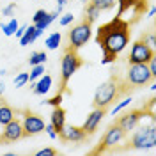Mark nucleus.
I'll use <instances>...</instances> for the list:
<instances>
[{
	"label": "nucleus",
	"mask_w": 156,
	"mask_h": 156,
	"mask_svg": "<svg viewBox=\"0 0 156 156\" xmlns=\"http://www.w3.org/2000/svg\"><path fill=\"white\" fill-rule=\"evenodd\" d=\"M96 41L101 46L103 53L117 57L129 43V23L121 16H115L98 29Z\"/></svg>",
	"instance_id": "obj_1"
},
{
	"label": "nucleus",
	"mask_w": 156,
	"mask_h": 156,
	"mask_svg": "<svg viewBox=\"0 0 156 156\" xmlns=\"http://www.w3.org/2000/svg\"><path fill=\"white\" fill-rule=\"evenodd\" d=\"M133 87H129V83L121 80L117 75H112L107 82H103L99 87L96 89V94H94V107L96 108H108L112 103H115L117 99L128 94Z\"/></svg>",
	"instance_id": "obj_2"
},
{
	"label": "nucleus",
	"mask_w": 156,
	"mask_h": 156,
	"mask_svg": "<svg viewBox=\"0 0 156 156\" xmlns=\"http://www.w3.org/2000/svg\"><path fill=\"white\" fill-rule=\"evenodd\" d=\"M82 66H83V60L76 53V48L68 46L64 50V55H62V60H60V92L68 87V82L71 80V76Z\"/></svg>",
	"instance_id": "obj_3"
},
{
	"label": "nucleus",
	"mask_w": 156,
	"mask_h": 156,
	"mask_svg": "<svg viewBox=\"0 0 156 156\" xmlns=\"http://www.w3.org/2000/svg\"><path fill=\"white\" fill-rule=\"evenodd\" d=\"M154 78L151 75V71L147 68V64H129L128 68V75H126V82L131 87H142L147 85L149 82H153Z\"/></svg>",
	"instance_id": "obj_4"
},
{
	"label": "nucleus",
	"mask_w": 156,
	"mask_h": 156,
	"mask_svg": "<svg viewBox=\"0 0 156 156\" xmlns=\"http://www.w3.org/2000/svg\"><path fill=\"white\" fill-rule=\"evenodd\" d=\"M154 144H156V129L151 124V126H144L140 129H136L131 136L129 147H133V149H153Z\"/></svg>",
	"instance_id": "obj_5"
},
{
	"label": "nucleus",
	"mask_w": 156,
	"mask_h": 156,
	"mask_svg": "<svg viewBox=\"0 0 156 156\" xmlns=\"http://www.w3.org/2000/svg\"><path fill=\"white\" fill-rule=\"evenodd\" d=\"M124 135H126V133L117 126V124H112V126L107 129V133L103 135V138H101V142H99L98 149H94L92 153H94V154H96V153H105V151H108V149L115 147L119 142H122Z\"/></svg>",
	"instance_id": "obj_6"
},
{
	"label": "nucleus",
	"mask_w": 156,
	"mask_h": 156,
	"mask_svg": "<svg viewBox=\"0 0 156 156\" xmlns=\"http://www.w3.org/2000/svg\"><path fill=\"white\" fill-rule=\"evenodd\" d=\"M92 36V30H90V23H87L85 20L82 23H78L76 27L69 30V46L73 48H82L83 44H87V41Z\"/></svg>",
	"instance_id": "obj_7"
},
{
	"label": "nucleus",
	"mask_w": 156,
	"mask_h": 156,
	"mask_svg": "<svg viewBox=\"0 0 156 156\" xmlns=\"http://www.w3.org/2000/svg\"><path fill=\"white\" fill-rule=\"evenodd\" d=\"M153 57H154V50L149 48L146 43L140 39V41L133 43L128 60H129V64H147V60Z\"/></svg>",
	"instance_id": "obj_8"
},
{
	"label": "nucleus",
	"mask_w": 156,
	"mask_h": 156,
	"mask_svg": "<svg viewBox=\"0 0 156 156\" xmlns=\"http://www.w3.org/2000/svg\"><path fill=\"white\" fill-rule=\"evenodd\" d=\"M142 115H146V110H129V112L122 114V115L117 119L115 124L121 128L124 133H128V131H131V129L136 128V124H138V121L142 119Z\"/></svg>",
	"instance_id": "obj_9"
},
{
	"label": "nucleus",
	"mask_w": 156,
	"mask_h": 156,
	"mask_svg": "<svg viewBox=\"0 0 156 156\" xmlns=\"http://www.w3.org/2000/svg\"><path fill=\"white\" fill-rule=\"evenodd\" d=\"M23 131H25V136H30V135H37L41 131H44V121L41 119L39 115L32 114V112H25V117H23Z\"/></svg>",
	"instance_id": "obj_10"
},
{
	"label": "nucleus",
	"mask_w": 156,
	"mask_h": 156,
	"mask_svg": "<svg viewBox=\"0 0 156 156\" xmlns=\"http://www.w3.org/2000/svg\"><path fill=\"white\" fill-rule=\"evenodd\" d=\"M0 136H2V144H5V142H16L20 138H23V136H25V131H23L21 122L14 117L11 122H7V124L4 126V131H2Z\"/></svg>",
	"instance_id": "obj_11"
},
{
	"label": "nucleus",
	"mask_w": 156,
	"mask_h": 156,
	"mask_svg": "<svg viewBox=\"0 0 156 156\" xmlns=\"http://www.w3.org/2000/svg\"><path fill=\"white\" fill-rule=\"evenodd\" d=\"M108 108H94L90 114L87 115V119H85V122H83V131L87 133V135H92L94 131L98 129V126H99V122H101V119L107 115Z\"/></svg>",
	"instance_id": "obj_12"
},
{
	"label": "nucleus",
	"mask_w": 156,
	"mask_h": 156,
	"mask_svg": "<svg viewBox=\"0 0 156 156\" xmlns=\"http://www.w3.org/2000/svg\"><path fill=\"white\" fill-rule=\"evenodd\" d=\"M58 138L66 140V142H83L87 138V133L83 131L82 126H64L62 131L58 133Z\"/></svg>",
	"instance_id": "obj_13"
},
{
	"label": "nucleus",
	"mask_w": 156,
	"mask_h": 156,
	"mask_svg": "<svg viewBox=\"0 0 156 156\" xmlns=\"http://www.w3.org/2000/svg\"><path fill=\"white\" fill-rule=\"evenodd\" d=\"M51 126L55 128V131H57V136L58 133L62 131V128L66 126V112H64V108L60 107H53V112H51V122H50Z\"/></svg>",
	"instance_id": "obj_14"
},
{
	"label": "nucleus",
	"mask_w": 156,
	"mask_h": 156,
	"mask_svg": "<svg viewBox=\"0 0 156 156\" xmlns=\"http://www.w3.org/2000/svg\"><path fill=\"white\" fill-rule=\"evenodd\" d=\"M50 89H51V76L50 75H44V76L41 75L37 82H32V90L37 96H44Z\"/></svg>",
	"instance_id": "obj_15"
},
{
	"label": "nucleus",
	"mask_w": 156,
	"mask_h": 156,
	"mask_svg": "<svg viewBox=\"0 0 156 156\" xmlns=\"http://www.w3.org/2000/svg\"><path fill=\"white\" fill-rule=\"evenodd\" d=\"M39 36H41V30H37V27H36V25H30V27H27L25 34L20 37V43H21V46L32 44V43H34Z\"/></svg>",
	"instance_id": "obj_16"
},
{
	"label": "nucleus",
	"mask_w": 156,
	"mask_h": 156,
	"mask_svg": "<svg viewBox=\"0 0 156 156\" xmlns=\"http://www.w3.org/2000/svg\"><path fill=\"white\" fill-rule=\"evenodd\" d=\"M14 117H16L14 115V110H12L9 105H5V103L0 105V124H2V126H5L7 122H11Z\"/></svg>",
	"instance_id": "obj_17"
},
{
	"label": "nucleus",
	"mask_w": 156,
	"mask_h": 156,
	"mask_svg": "<svg viewBox=\"0 0 156 156\" xmlns=\"http://www.w3.org/2000/svg\"><path fill=\"white\" fill-rule=\"evenodd\" d=\"M58 14H60L58 11H55V12H46V14H44V18H43V20H39L37 23H34V25L37 27V30H41V32H43L44 29H48L50 25H51V21H53V20L57 18Z\"/></svg>",
	"instance_id": "obj_18"
},
{
	"label": "nucleus",
	"mask_w": 156,
	"mask_h": 156,
	"mask_svg": "<svg viewBox=\"0 0 156 156\" xmlns=\"http://www.w3.org/2000/svg\"><path fill=\"white\" fill-rule=\"evenodd\" d=\"M99 14H101V11L98 9L96 5L89 4L87 7H85V16H83V20H85L87 23H90V25H92V23L98 20V16H99Z\"/></svg>",
	"instance_id": "obj_19"
},
{
	"label": "nucleus",
	"mask_w": 156,
	"mask_h": 156,
	"mask_svg": "<svg viewBox=\"0 0 156 156\" xmlns=\"http://www.w3.org/2000/svg\"><path fill=\"white\" fill-rule=\"evenodd\" d=\"M60 41H62L60 32H53V34H50L48 37H46V48L48 50H57L58 44H60Z\"/></svg>",
	"instance_id": "obj_20"
},
{
	"label": "nucleus",
	"mask_w": 156,
	"mask_h": 156,
	"mask_svg": "<svg viewBox=\"0 0 156 156\" xmlns=\"http://www.w3.org/2000/svg\"><path fill=\"white\" fill-rule=\"evenodd\" d=\"M18 27H20L18 20H16V18H11V20H9V23L2 25V30H4V34L9 37V36H14V32L18 30Z\"/></svg>",
	"instance_id": "obj_21"
},
{
	"label": "nucleus",
	"mask_w": 156,
	"mask_h": 156,
	"mask_svg": "<svg viewBox=\"0 0 156 156\" xmlns=\"http://www.w3.org/2000/svg\"><path fill=\"white\" fill-rule=\"evenodd\" d=\"M92 5H96L99 11H108L117 4V0H90Z\"/></svg>",
	"instance_id": "obj_22"
},
{
	"label": "nucleus",
	"mask_w": 156,
	"mask_h": 156,
	"mask_svg": "<svg viewBox=\"0 0 156 156\" xmlns=\"http://www.w3.org/2000/svg\"><path fill=\"white\" fill-rule=\"evenodd\" d=\"M135 4H144V0H119V14L117 16H122V12L131 9Z\"/></svg>",
	"instance_id": "obj_23"
},
{
	"label": "nucleus",
	"mask_w": 156,
	"mask_h": 156,
	"mask_svg": "<svg viewBox=\"0 0 156 156\" xmlns=\"http://www.w3.org/2000/svg\"><path fill=\"white\" fill-rule=\"evenodd\" d=\"M30 66H36V64H44L46 62V53L44 51H34L29 58Z\"/></svg>",
	"instance_id": "obj_24"
},
{
	"label": "nucleus",
	"mask_w": 156,
	"mask_h": 156,
	"mask_svg": "<svg viewBox=\"0 0 156 156\" xmlns=\"http://www.w3.org/2000/svg\"><path fill=\"white\" fill-rule=\"evenodd\" d=\"M43 73H44V64H36V66H32V69H30L29 80L30 82H36Z\"/></svg>",
	"instance_id": "obj_25"
},
{
	"label": "nucleus",
	"mask_w": 156,
	"mask_h": 156,
	"mask_svg": "<svg viewBox=\"0 0 156 156\" xmlns=\"http://www.w3.org/2000/svg\"><path fill=\"white\" fill-rule=\"evenodd\" d=\"M27 82H29V73H20V75H16V78H14V85H16V89L23 87Z\"/></svg>",
	"instance_id": "obj_26"
},
{
	"label": "nucleus",
	"mask_w": 156,
	"mask_h": 156,
	"mask_svg": "<svg viewBox=\"0 0 156 156\" xmlns=\"http://www.w3.org/2000/svg\"><path fill=\"white\" fill-rule=\"evenodd\" d=\"M43 103H48V105H51V107H58V105L62 103V92H58L57 96L50 98L48 101H43Z\"/></svg>",
	"instance_id": "obj_27"
},
{
	"label": "nucleus",
	"mask_w": 156,
	"mask_h": 156,
	"mask_svg": "<svg viewBox=\"0 0 156 156\" xmlns=\"http://www.w3.org/2000/svg\"><path fill=\"white\" fill-rule=\"evenodd\" d=\"M129 103H131V98H124L121 103H117V105H115V108H114V114H119V112H121L122 108H126Z\"/></svg>",
	"instance_id": "obj_28"
},
{
	"label": "nucleus",
	"mask_w": 156,
	"mask_h": 156,
	"mask_svg": "<svg viewBox=\"0 0 156 156\" xmlns=\"http://www.w3.org/2000/svg\"><path fill=\"white\" fill-rule=\"evenodd\" d=\"M58 151L57 149H53V147H44V149H41L37 151V156H55Z\"/></svg>",
	"instance_id": "obj_29"
},
{
	"label": "nucleus",
	"mask_w": 156,
	"mask_h": 156,
	"mask_svg": "<svg viewBox=\"0 0 156 156\" xmlns=\"http://www.w3.org/2000/svg\"><path fill=\"white\" fill-rule=\"evenodd\" d=\"M142 41L146 43V44L149 46V48H153V50H154V34H153V32H149L147 36H144V37H142Z\"/></svg>",
	"instance_id": "obj_30"
},
{
	"label": "nucleus",
	"mask_w": 156,
	"mask_h": 156,
	"mask_svg": "<svg viewBox=\"0 0 156 156\" xmlns=\"http://www.w3.org/2000/svg\"><path fill=\"white\" fill-rule=\"evenodd\" d=\"M14 9H16V2L9 4V5H7V7H5L4 11H0V14H2V16H11V14L14 12Z\"/></svg>",
	"instance_id": "obj_31"
},
{
	"label": "nucleus",
	"mask_w": 156,
	"mask_h": 156,
	"mask_svg": "<svg viewBox=\"0 0 156 156\" xmlns=\"http://www.w3.org/2000/svg\"><path fill=\"white\" fill-rule=\"evenodd\" d=\"M147 68H149V71H151L153 78H156V57H153V58L147 60Z\"/></svg>",
	"instance_id": "obj_32"
},
{
	"label": "nucleus",
	"mask_w": 156,
	"mask_h": 156,
	"mask_svg": "<svg viewBox=\"0 0 156 156\" xmlns=\"http://www.w3.org/2000/svg\"><path fill=\"white\" fill-rule=\"evenodd\" d=\"M73 20H75V16H73V14H64V16H62V18H60V25H62V27H66V25H69V23H71V21H73Z\"/></svg>",
	"instance_id": "obj_33"
},
{
	"label": "nucleus",
	"mask_w": 156,
	"mask_h": 156,
	"mask_svg": "<svg viewBox=\"0 0 156 156\" xmlns=\"http://www.w3.org/2000/svg\"><path fill=\"white\" fill-rule=\"evenodd\" d=\"M44 129H46V133H48L50 138H57V131H55V128L51 126V124H46Z\"/></svg>",
	"instance_id": "obj_34"
},
{
	"label": "nucleus",
	"mask_w": 156,
	"mask_h": 156,
	"mask_svg": "<svg viewBox=\"0 0 156 156\" xmlns=\"http://www.w3.org/2000/svg\"><path fill=\"white\" fill-rule=\"evenodd\" d=\"M115 60L114 55H107V53H103V58H101V64H112Z\"/></svg>",
	"instance_id": "obj_35"
},
{
	"label": "nucleus",
	"mask_w": 156,
	"mask_h": 156,
	"mask_svg": "<svg viewBox=\"0 0 156 156\" xmlns=\"http://www.w3.org/2000/svg\"><path fill=\"white\" fill-rule=\"evenodd\" d=\"M44 14H46V11H43V9L37 11V12L34 14V23H37L39 20H43V18H44Z\"/></svg>",
	"instance_id": "obj_36"
},
{
	"label": "nucleus",
	"mask_w": 156,
	"mask_h": 156,
	"mask_svg": "<svg viewBox=\"0 0 156 156\" xmlns=\"http://www.w3.org/2000/svg\"><path fill=\"white\" fill-rule=\"evenodd\" d=\"M25 30H27V25H20L18 27V30H16V32H14V34H16V37H21V36H23V34H25Z\"/></svg>",
	"instance_id": "obj_37"
},
{
	"label": "nucleus",
	"mask_w": 156,
	"mask_h": 156,
	"mask_svg": "<svg viewBox=\"0 0 156 156\" xmlns=\"http://www.w3.org/2000/svg\"><path fill=\"white\" fill-rule=\"evenodd\" d=\"M4 90H5V85H4V82H0V96L4 94Z\"/></svg>",
	"instance_id": "obj_38"
},
{
	"label": "nucleus",
	"mask_w": 156,
	"mask_h": 156,
	"mask_svg": "<svg viewBox=\"0 0 156 156\" xmlns=\"http://www.w3.org/2000/svg\"><path fill=\"white\" fill-rule=\"evenodd\" d=\"M0 144H2V136H0Z\"/></svg>",
	"instance_id": "obj_39"
},
{
	"label": "nucleus",
	"mask_w": 156,
	"mask_h": 156,
	"mask_svg": "<svg viewBox=\"0 0 156 156\" xmlns=\"http://www.w3.org/2000/svg\"><path fill=\"white\" fill-rule=\"evenodd\" d=\"M82 2H85V0H82Z\"/></svg>",
	"instance_id": "obj_40"
}]
</instances>
